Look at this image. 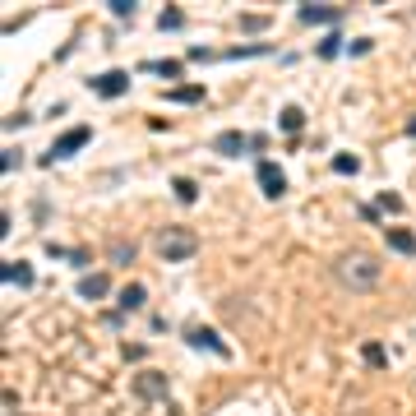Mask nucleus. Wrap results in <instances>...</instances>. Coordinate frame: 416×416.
<instances>
[{"mask_svg": "<svg viewBox=\"0 0 416 416\" xmlns=\"http://www.w3.org/2000/svg\"><path fill=\"white\" fill-rule=\"evenodd\" d=\"M338 282L351 287V292H370L375 282H379V264H375V254L365 250H351L338 259Z\"/></svg>", "mask_w": 416, "mask_h": 416, "instance_id": "nucleus-1", "label": "nucleus"}, {"mask_svg": "<svg viewBox=\"0 0 416 416\" xmlns=\"http://www.w3.org/2000/svg\"><path fill=\"white\" fill-rule=\"evenodd\" d=\"M153 250L162 254L167 264H186L190 254L199 250V241H195V231H190V227H162V231H157V241H153Z\"/></svg>", "mask_w": 416, "mask_h": 416, "instance_id": "nucleus-2", "label": "nucleus"}, {"mask_svg": "<svg viewBox=\"0 0 416 416\" xmlns=\"http://www.w3.org/2000/svg\"><path fill=\"white\" fill-rule=\"evenodd\" d=\"M93 139V130H88V125H70L65 134H60V139L51 143V153L42 157V162H60V157H70V153H79V148H84V143Z\"/></svg>", "mask_w": 416, "mask_h": 416, "instance_id": "nucleus-3", "label": "nucleus"}, {"mask_svg": "<svg viewBox=\"0 0 416 416\" xmlns=\"http://www.w3.org/2000/svg\"><path fill=\"white\" fill-rule=\"evenodd\" d=\"M88 88H93L98 98H121L125 88H130V74H125V70H111V74H93V79H88Z\"/></svg>", "mask_w": 416, "mask_h": 416, "instance_id": "nucleus-4", "label": "nucleus"}, {"mask_svg": "<svg viewBox=\"0 0 416 416\" xmlns=\"http://www.w3.org/2000/svg\"><path fill=\"white\" fill-rule=\"evenodd\" d=\"M259 190L268 199H282L287 195V176H282V167H278V162H259Z\"/></svg>", "mask_w": 416, "mask_h": 416, "instance_id": "nucleus-5", "label": "nucleus"}, {"mask_svg": "<svg viewBox=\"0 0 416 416\" xmlns=\"http://www.w3.org/2000/svg\"><path fill=\"white\" fill-rule=\"evenodd\" d=\"M186 342H190V347H204V351H213V356H227V342H222L213 329H204V324H199V329H186Z\"/></svg>", "mask_w": 416, "mask_h": 416, "instance_id": "nucleus-6", "label": "nucleus"}, {"mask_svg": "<svg viewBox=\"0 0 416 416\" xmlns=\"http://www.w3.org/2000/svg\"><path fill=\"white\" fill-rule=\"evenodd\" d=\"M296 19L301 23H342V10L338 5H301Z\"/></svg>", "mask_w": 416, "mask_h": 416, "instance_id": "nucleus-7", "label": "nucleus"}, {"mask_svg": "<svg viewBox=\"0 0 416 416\" xmlns=\"http://www.w3.org/2000/svg\"><path fill=\"white\" fill-rule=\"evenodd\" d=\"M107 292H111V278L107 273H84V278H79V296H84V301H102Z\"/></svg>", "mask_w": 416, "mask_h": 416, "instance_id": "nucleus-8", "label": "nucleus"}, {"mask_svg": "<svg viewBox=\"0 0 416 416\" xmlns=\"http://www.w3.org/2000/svg\"><path fill=\"white\" fill-rule=\"evenodd\" d=\"M222 157H241V148H250V134H236V130H227V134H218V143H213Z\"/></svg>", "mask_w": 416, "mask_h": 416, "instance_id": "nucleus-9", "label": "nucleus"}, {"mask_svg": "<svg viewBox=\"0 0 416 416\" xmlns=\"http://www.w3.org/2000/svg\"><path fill=\"white\" fill-rule=\"evenodd\" d=\"M143 301H148V292H143L139 282H130L121 292V315H130V310H143Z\"/></svg>", "mask_w": 416, "mask_h": 416, "instance_id": "nucleus-10", "label": "nucleus"}, {"mask_svg": "<svg viewBox=\"0 0 416 416\" xmlns=\"http://www.w3.org/2000/svg\"><path fill=\"white\" fill-rule=\"evenodd\" d=\"M278 125H282L287 134H296L301 125H306V111H301V107H282V111H278Z\"/></svg>", "mask_w": 416, "mask_h": 416, "instance_id": "nucleus-11", "label": "nucleus"}, {"mask_svg": "<svg viewBox=\"0 0 416 416\" xmlns=\"http://www.w3.org/2000/svg\"><path fill=\"white\" fill-rule=\"evenodd\" d=\"M389 245H394L398 254H416V236H412V231H403V227L389 231Z\"/></svg>", "mask_w": 416, "mask_h": 416, "instance_id": "nucleus-12", "label": "nucleus"}, {"mask_svg": "<svg viewBox=\"0 0 416 416\" xmlns=\"http://www.w3.org/2000/svg\"><path fill=\"white\" fill-rule=\"evenodd\" d=\"M5 282H14V287H33V268H28V264H10V268H5Z\"/></svg>", "mask_w": 416, "mask_h": 416, "instance_id": "nucleus-13", "label": "nucleus"}, {"mask_svg": "<svg viewBox=\"0 0 416 416\" xmlns=\"http://www.w3.org/2000/svg\"><path fill=\"white\" fill-rule=\"evenodd\" d=\"M171 190H176V199H181V204H195V199H199V186H195V181H186V176H176Z\"/></svg>", "mask_w": 416, "mask_h": 416, "instance_id": "nucleus-14", "label": "nucleus"}, {"mask_svg": "<svg viewBox=\"0 0 416 416\" xmlns=\"http://www.w3.org/2000/svg\"><path fill=\"white\" fill-rule=\"evenodd\" d=\"M171 102H204V88L199 84H181V88H171Z\"/></svg>", "mask_w": 416, "mask_h": 416, "instance_id": "nucleus-15", "label": "nucleus"}, {"mask_svg": "<svg viewBox=\"0 0 416 416\" xmlns=\"http://www.w3.org/2000/svg\"><path fill=\"white\" fill-rule=\"evenodd\" d=\"M139 394L143 398H167V379H157V375L148 379V375H143V379H139Z\"/></svg>", "mask_w": 416, "mask_h": 416, "instance_id": "nucleus-16", "label": "nucleus"}, {"mask_svg": "<svg viewBox=\"0 0 416 416\" xmlns=\"http://www.w3.org/2000/svg\"><path fill=\"white\" fill-rule=\"evenodd\" d=\"M333 171H338V176H356V171H361V162H356L351 153H338V157H333Z\"/></svg>", "mask_w": 416, "mask_h": 416, "instance_id": "nucleus-17", "label": "nucleus"}, {"mask_svg": "<svg viewBox=\"0 0 416 416\" xmlns=\"http://www.w3.org/2000/svg\"><path fill=\"white\" fill-rule=\"evenodd\" d=\"M148 70L162 74V79H171V74H181V60H148Z\"/></svg>", "mask_w": 416, "mask_h": 416, "instance_id": "nucleus-18", "label": "nucleus"}, {"mask_svg": "<svg viewBox=\"0 0 416 416\" xmlns=\"http://www.w3.org/2000/svg\"><path fill=\"white\" fill-rule=\"evenodd\" d=\"M338 51H342V37H338V33H329L324 42H319V56H324V60H333Z\"/></svg>", "mask_w": 416, "mask_h": 416, "instance_id": "nucleus-19", "label": "nucleus"}, {"mask_svg": "<svg viewBox=\"0 0 416 416\" xmlns=\"http://www.w3.org/2000/svg\"><path fill=\"white\" fill-rule=\"evenodd\" d=\"M157 23H162L167 33H171V28H181V23H186V14H181V10L171 5V10H162V19H157Z\"/></svg>", "mask_w": 416, "mask_h": 416, "instance_id": "nucleus-20", "label": "nucleus"}, {"mask_svg": "<svg viewBox=\"0 0 416 416\" xmlns=\"http://www.w3.org/2000/svg\"><path fill=\"white\" fill-rule=\"evenodd\" d=\"M365 361H370V365H384L389 356H384V347H379V342H365Z\"/></svg>", "mask_w": 416, "mask_h": 416, "instance_id": "nucleus-21", "label": "nucleus"}, {"mask_svg": "<svg viewBox=\"0 0 416 416\" xmlns=\"http://www.w3.org/2000/svg\"><path fill=\"white\" fill-rule=\"evenodd\" d=\"M134 5H139V0H111V14H121V19H130V14H134Z\"/></svg>", "mask_w": 416, "mask_h": 416, "instance_id": "nucleus-22", "label": "nucleus"}, {"mask_svg": "<svg viewBox=\"0 0 416 416\" xmlns=\"http://www.w3.org/2000/svg\"><path fill=\"white\" fill-rule=\"evenodd\" d=\"M65 259H70V264H79V268H84V264H88V250H84V245H79V250H65Z\"/></svg>", "mask_w": 416, "mask_h": 416, "instance_id": "nucleus-23", "label": "nucleus"}, {"mask_svg": "<svg viewBox=\"0 0 416 416\" xmlns=\"http://www.w3.org/2000/svg\"><path fill=\"white\" fill-rule=\"evenodd\" d=\"M347 51H351V56H365V51H370V37H356V42H351Z\"/></svg>", "mask_w": 416, "mask_h": 416, "instance_id": "nucleus-24", "label": "nucleus"}, {"mask_svg": "<svg viewBox=\"0 0 416 416\" xmlns=\"http://www.w3.org/2000/svg\"><path fill=\"white\" fill-rule=\"evenodd\" d=\"M379 208H389V213H394V208H403V199H398V195H379Z\"/></svg>", "mask_w": 416, "mask_h": 416, "instance_id": "nucleus-25", "label": "nucleus"}, {"mask_svg": "<svg viewBox=\"0 0 416 416\" xmlns=\"http://www.w3.org/2000/svg\"><path fill=\"white\" fill-rule=\"evenodd\" d=\"M407 134H416V116H412V121H407Z\"/></svg>", "mask_w": 416, "mask_h": 416, "instance_id": "nucleus-26", "label": "nucleus"}]
</instances>
